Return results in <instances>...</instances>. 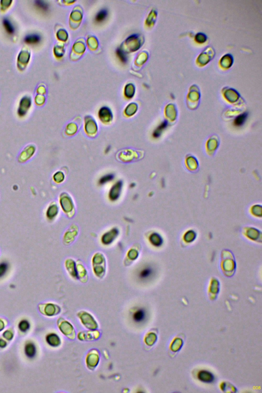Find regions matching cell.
<instances>
[{
  "mask_svg": "<svg viewBox=\"0 0 262 393\" xmlns=\"http://www.w3.org/2000/svg\"><path fill=\"white\" fill-rule=\"evenodd\" d=\"M60 204L66 213H70L74 209L73 202L71 198L67 194H63L60 197Z\"/></svg>",
  "mask_w": 262,
  "mask_h": 393,
  "instance_id": "obj_1",
  "label": "cell"
},
{
  "mask_svg": "<svg viewBox=\"0 0 262 393\" xmlns=\"http://www.w3.org/2000/svg\"><path fill=\"white\" fill-rule=\"evenodd\" d=\"M119 235V231L117 228L111 229L109 232H107L102 236V242L105 245H108L113 242L116 239Z\"/></svg>",
  "mask_w": 262,
  "mask_h": 393,
  "instance_id": "obj_2",
  "label": "cell"
},
{
  "mask_svg": "<svg viewBox=\"0 0 262 393\" xmlns=\"http://www.w3.org/2000/svg\"><path fill=\"white\" fill-rule=\"evenodd\" d=\"M122 187V182L121 181H118L111 189L109 192V199L112 201H115L118 199L121 196Z\"/></svg>",
  "mask_w": 262,
  "mask_h": 393,
  "instance_id": "obj_3",
  "label": "cell"
},
{
  "mask_svg": "<svg viewBox=\"0 0 262 393\" xmlns=\"http://www.w3.org/2000/svg\"><path fill=\"white\" fill-rule=\"evenodd\" d=\"M85 131L89 136H94L98 131V126L94 120L91 118L86 119L85 120Z\"/></svg>",
  "mask_w": 262,
  "mask_h": 393,
  "instance_id": "obj_4",
  "label": "cell"
},
{
  "mask_svg": "<svg viewBox=\"0 0 262 393\" xmlns=\"http://www.w3.org/2000/svg\"><path fill=\"white\" fill-rule=\"evenodd\" d=\"M154 274V270L150 266H145L139 270L138 277L140 280L145 281L150 279Z\"/></svg>",
  "mask_w": 262,
  "mask_h": 393,
  "instance_id": "obj_5",
  "label": "cell"
},
{
  "mask_svg": "<svg viewBox=\"0 0 262 393\" xmlns=\"http://www.w3.org/2000/svg\"><path fill=\"white\" fill-rule=\"evenodd\" d=\"M146 318V312L145 309L140 308L134 312L132 319L136 324L142 323Z\"/></svg>",
  "mask_w": 262,
  "mask_h": 393,
  "instance_id": "obj_6",
  "label": "cell"
},
{
  "mask_svg": "<svg viewBox=\"0 0 262 393\" xmlns=\"http://www.w3.org/2000/svg\"><path fill=\"white\" fill-rule=\"evenodd\" d=\"M99 117L103 123H109L112 120L113 116L110 110L108 108H102L99 111Z\"/></svg>",
  "mask_w": 262,
  "mask_h": 393,
  "instance_id": "obj_7",
  "label": "cell"
},
{
  "mask_svg": "<svg viewBox=\"0 0 262 393\" xmlns=\"http://www.w3.org/2000/svg\"><path fill=\"white\" fill-rule=\"evenodd\" d=\"M198 377L201 381L206 383H211L214 380V376L212 373L207 371H201L198 373Z\"/></svg>",
  "mask_w": 262,
  "mask_h": 393,
  "instance_id": "obj_8",
  "label": "cell"
},
{
  "mask_svg": "<svg viewBox=\"0 0 262 393\" xmlns=\"http://www.w3.org/2000/svg\"><path fill=\"white\" fill-rule=\"evenodd\" d=\"M31 102L30 99L28 97H24L21 99L20 103V107L18 111L19 115L21 116H24L28 109L30 107Z\"/></svg>",
  "mask_w": 262,
  "mask_h": 393,
  "instance_id": "obj_9",
  "label": "cell"
},
{
  "mask_svg": "<svg viewBox=\"0 0 262 393\" xmlns=\"http://www.w3.org/2000/svg\"><path fill=\"white\" fill-rule=\"evenodd\" d=\"M119 158L123 161H130L135 159V152L132 150L122 151L119 154Z\"/></svg>",
  "mask_w": 262,
  "mask_h": 393,
  "instance_id": "obj_10",
  "label": "cell"
},
{
  "mask_svg": "<svg viewBox=\"0 0 262 393\" xmlns=\"http://www.w3.org/2000/svg\"><path fill=\"white\" fill-rule=\"evenodd\" d=\"M41 37L37 34H31L26 36L24 38V41L28 44H36L40 41Z\"/></svg>",
  "mask_w": 262,
  "mask_h": 393,
  "instance_id": "obj_11",
  "label": "cell"
},
{
  "mask_svg": "<svg viewBox=\"0 0 262 393\" xmlns=\"http://www.w3.org/2000/svg\"><path fill=\"white\" fill-rule=\"evenodd\" d=\"M46 340L49 345L53 347H56L60 344V339L55 334L48 335L46 338Z\"/></svg>",
  "mask_w": 262,
  "mask_h": 393,
  "instance_id": "obj_12",
  "label": "cell"
},
{
  "mask_svg": "<svg viewBox=\"0 0 262 393\" xmlns=\"http://www.w3.org/2000/svg\"><path fill=\"white\" fill-rule=\"evenodd\" d=\"M149 240L153 245L156 247L160 246L163 242V240L160 236L157 233H152L150 237Z\"/></svg>",
  "mask_w": 262,
  "mask_h": 393,
  "instance_id": "obj_13",
  "label": "cell"
},
{
  "mask_svg": "<svg viewBox=\"0 0 262 393\" xmlns=\"http://www.w3.org/2000/svg\"><path fill=\"white\" fill-rule=\"evenodd\" d=\"M25 353L29 358H33L36 354V348L33 343H28L25 347Z\"/></svg>",
  "mask_w": 262,
  "mask_h": 393,
  "instance_id": "obj_14",
  "label": "cell"
},
{
  "mask_svg": "<svg viewBox=\"0 0 262 393\" xmlns=\"http://www.w3.org/2000/svg\"><path fill=\"white\" fill-rule=\"evenodd\" d=\"M58 207L56 205H51L48 209L47 212V217L49 219L55 218L58 213Z\"/></svg>",
  "mask_w": 262,
  "mask_h": 393,
  "instance_id": "obj_15",
  "label": "cell"
},
{
  "mask_svg": "<svg viewBox=\"0 0 262 393\" xmlns=\"http://www.w3.org/2000/svg\"><path fill=\"white\" fill-rule=\"evenodd\" d=\"M107 9H103L98 12L95 17V21L97 23H102L106 20L107 17Z\"/></svg>",
  "mask_w": 262,
  "mask_h": 393,
  "instance_id": "obj_16",
  "label": "cell"
},
{
  "mask_svg": "<svg viewBox=\"0 0 262 393\" xmlns=\"http://www.w3.org/2000/svg\"><path fill=\"white\" fill-rule=\"evenodd\" d=\"M3 26L9 34L12 35L14 33V28L12 23L7 18H5L3 21Z\"/></svg>",
  "mask_w": 262,
  "mask_h": 393,
  "instance_id": "obj_17",
  "label": "cell"
},
{
  "mask_svg": "<svg viewBox=\"0 0 262 393\" xmlns=\"http://www.w3.org/2000/svg\"><path fill=\"white\" fill-rule=\"evenodd\" d=\"M168 124L166 122H163L158 127H157V129L154 131L153 134V136L155 138L159 137L160 136L161 134L162 133L163 131L164 130Z\"/></svg>",
  "mask_w": 262,
  "mask_h": 393,
  "instance_id": "obj_18",
  "label": "cell"
},
{
  "mask_svg": "<svg viewBox=\"0 0 262 393\" xmlns=\"http://www.w3.org/2000/svg\"><path fill=\"white\" fill-rule=\"evenodd\" d=\"M247 117V113H244L243 114L240 115L239 116L235 119L234 124L235 126L237 127H240L242 126L244 123Z\"/></svg>",
  "mask_w": 262,
  "mask_h": 393,
  "instance_id": "obj_19",
  "label": "cell"
},
{
  "mask_svg": "<svg viewBox=\"0 0 262 393\" xmlns=\"http://www.w3.org/2000/svg\"><path fill=\"white\" fill-rule=\"evenodd\" d=\"M116 55H117L118 57L119 58L121 62L123 64H126L128 61V58L126 55L125 54L123 50H122L121 49L118 48L116 50Z\"/></svg>",
  "mask_w": 262,
  "mask_h": 393,
  "instance_id": "obj_20",
  "label": "cell"
},
{
  "mask_svg": "<svg viewBox=\"0 0 262 393\" xmlns=\"http://www.w3.org/2000/svg\"><path fill=\"white\" fill-rule=\"evenodd\" d=\"M114 178V175L113 174H107L105 176L102 177L100 179H99V183L100 185H103L107 183L108 182L111 181L112 180H113Z\"/></svg>",
  "mask_w": 262,
  "mask_h": 393,
  "instance_id": "obj_21",
  "label": "cell"
},
{
  "mask_svg": "<svg viewBox=\"0 0 262 393\" xmlns=\"http://www.w3.org/2000/svg\"><path fill=\"white\" fill-rule=\"evenodd\" d=\"M78 130V127L74 123H70L66 127V133L69 135H72L74 134Z\"/></svg>",
  "mask_w": 262,
  "mask_h": 393,
  "instance_id": "obj_22",
  "label": "cell"
},
{
  "mask_svg": "<svg viewBox=\"0 0 262 393\" xmlns=\"http://www.w3.org/2000/svg\"><path fill=\"white\" fill-rule=\"evenodd\" d=\"M136 104L134 103H131L128 106V107L126 108V114L128 116H132L134 114L136 111Z\"/></svg>",
  "mask_w": 262,
  "mask_h": 393,
  "instance_id": "obj_23",
  "label": "cell"
},
{
  "mask_svg": "<svg viewBox=\"0 0 262 393\" xmlns=\"http://www.w3.org/2000/svg\"><path fill=\"white\" fill-rule=\"evenodd\" d=\"M8 269V264L7 262H3L0 263V277L5 275Z\"/></svg>",
  "mask_w": 262,
  "mask_h": 393,
  "instance_id": "obj_24",
  "label": "cell"
},
{
  "mask_svg": "<svg viewBox=\"0 0 262 393\" xmlns=\"http://www.w3.org/2000/svg\"><path fill=\"white\" fill-rule=\"evenodd\" d=\"M30 327V324L26 320H21L19 324L20 330L22 332H26Z\"/></svg>",
  "mask_w": 262,
  "mask_h": 393,
  "instance_id": "obj_25",
  "label": "cell"
},
{
  "mask_svg": "<svg viewBox=\"0 0 262 393\" xmlns=\"http://www.w3.org/2000/svg\"><path fill=\"white\" fill-rule=\"evenodd\" d=\"M55 306L52 304H48L45 308V313L48 316H52L55 314Z\"/></svg>",
  "mask_w": 262,
  "mask_h": 393,
  "instance_id": "obj_26",
  "label": "cell"
},
{
  "mask_svg": "<svg viewBox=\"0 0 262 393\" xmlns=\"http://www.w3.org/2000/svg\"><path fill=\"white\" fill-rule=\"evenodd\" d=\"M54 179L57 183L62 182L64 180V175L62 172H57L54 176Z\"/></svg>",
  "mask_w": 262,
  "mask_h": 393,
  "instance_id": "obj_27",
  "label": "cell"
},
{
  "mask_svg": "<svg viewBox=\"0 0 262 393\" xmlns=\"http://www.w3.org/2000/svg\"><path fill=\"white\" fill-rule=\"evenodd\" d=\"M35 3L37 7L42 9V10H47L48 8L47 4L45 3V2L42 1H35Z\"/></svg>",
  "mask_w": 262,
  "mask_h": 393,
  "instance_id": "obj_28",
  "label": "cell"
},
{
  "mask_svg": "<svg viewBox=\"0 0 262 393\" xmlns=\"http://www.w3.org/2000/svg\"><path fill=\"white\" fill-rule=\"evenodd\" d=\"M138 256V252L135 250V249H132L128 253V256L130 259H131L132 260H134L135 259H137Z\"/></svg>",
  "mask_w": 262,
  "mask_h": 393,
  "instance_id": "obj_29",
  "label": "cell"
},
{
  "mask_svg": "<svg viewBox=\"0 0 262 393\" xmlns=\"http://www.w3.org/2000/svg\"><path fill=\"white\" fill-rule=\"evenodd\" d=\"M3 336L8 340H11L13 338L12 333V332H10V331H8L5 332L4 334H3Z\"/></svg>",
  "mask_w": 262,
  "mask_h": 393,
  "instance_id": "obj_30",
  "label": "cell"
},
{
  "mask_svg": "<svg viewBox=\"0 0 262 393\" xmlns=\"http://www.w3.org/2000/svg\"><path fill=\"white\" fill-rule=\"evenodd\" d=\"M6 342H5L4 340H3V339H0V347H6Z\"/></svg>",
  "mask_w": 262,
  "mask_h": 393,
  "instance_id": "obj_31",
  "label": "cell"
},
{
  "mask_svg": "<svg viewBox=\"0 0 262 393\" xmlns=\"http://www.w3.org/2000/svg\"><path fill=\"white\" fill-rule=\"evenodd\" d=\"M4 323L1 320H0V331L4 329Z\"/></svg>",
  "mask_w": 262,
  "mask_h": 393,
  "instance_id": "obj_32",
  "label": "cell"
},
{
  "mask_svg": "<svg viewBox=\"0 0 262 393\" xmlns=\"http://www.w3.org/2000/svg\"><path fill=\"white\" fill-rule=\"evenodd\" d=\"M110 150H111L110 146H107V147H106V150H105V153H106V154H107V153H109V152H110Z\"/></svg>",
  "mask_w": 262,
  "mask_h": 393,
  "instance_id": "obj_33",
  "label": "cell"
},
{
  "mask_svg": "<svg viewBox=\"0 0 262 393\" xmlns=\"http://www.w3.org/2000/svg\"><path fill=\"white\" fill-rule=\"evenodd\" d=\"M135 186V183H132V184H131L130 185V187H131V188H133V187H134Z\"/></svg>",
  "mask_w": 262,
  "mask_h": 393,
  "instance_id": "obj_34",
  "label": "cell"
}]
</instances>
